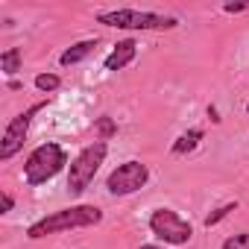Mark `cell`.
Returning a JSON list of instances; mask_svg holds the SVG:
<instances>
[{"mask_svg":"<svg viewBox=\"0 0 249 249\" xmlns=\"http://www.w3.org/2000/svg\"><path fill=\"white\" fill-rule=\"evenodd\" d=\"M103 220V211L97 205H71L62 211H53L41 220H36L27 229L30 240H41L47 234H59V231H71V229H85V226H97Z\"/></svg>","mask_w":249,"mask_h":249,"instance_id":"obj_1","label":"cell"},{"mask_svg":"<svg viewBox=\"0 0 249 249\" xmlns=\"http://www.w3.org/2000/svg\"><path fill=\"white\" fill-rule=\"evenodd\" d=\"M65 164H68V153L59 147V144H53V141H47V144H41V147H36L33 153H30V159H27V164H24V179H27V185H44V182H50L53 176H59L62 170H65Z\"/></svg>","mask_w":249,"mask_h":249,"instance_id":"obj_2","label":"cell"},{"mask_svg":"<svg viewBox=\"0 0 249 249\" xmlns=\"http://www.w3.org/2000/svg\"><path fill=\"white\" fill-rule=\"evenodd\" d=\"M97 24L117 27V30H176L179 21L173 15H159V12H138V9H111L100 12Z\"/></svg>","mask_w":249,"mask_h":249,"instance_id":"obj_3","label":"cell"},{"mask_svg":"<svg viewBox=\"0 0 249 249\" xmlns=\"http://www.w3.org/2000/svg\"><path fill=\"white\" fill-rule=\"evenodd\" d=\"M106 153H108L106 141H94L91 147H85V150L71 161V167H68V191H71V196H79V194L94 182L100 164L106 161Z\"/></svg>","mask_w":249,"mask_h":249,"instance_id":"obj_4","label":"cell"},{"mask_svg":"<svg viewBox=\"0 0 249 249\" xmlns=\"http://www.w3.org/2000/svg\"><path fill=\"white\" fill-rule=\"evenodd\" d=\"M150 231L170 246H182L194 237V226L185 217H179L173 208H156L150 214Z\"/></svg>","mask_w":249,"mask_h":249,"instance_id":"obj_5","label":"cell"},{"mask_svg":"<svg viewBox=\"0 0 249 249\" xmlns=\"http://www.w3.org/2000/svg\"><path fill=\"white\" fill-rule=\"evenodd\" d=\"M147 182H150V167L147 164H141V161H123V164H117L108 173L106 191L111 196H129V194L141 191Z\"/></svg>","mask_w":249,"mask_h":249,"instance_id":"obj_6","label":"cell"},{"mask_svg":"<svg viewBox=\"0 0 249 249\" xmlns=\"http://www.w3.org/2000/svg\"><path fill=\"white\" fill-rule=\"evenodd\" d=\"M44 106H47V100H38V103H33L27 111L15 114V117L9 120V126H6V132H3V141H0V161H9V159L24 147L27 132H30V123H33V117H36Z\"/></svg>","mask_w":249,"mask_h":249,"instance_id":"obj_7","label":"cell"},{"mask_svg":"<svg viewBox=\"0 0 249 249\" xmlns=\"http://www.w3.org/2000/svg\"><path fill=\"white\" fill-rule=\"evenodd\" d=\"M135 53H138V44H135L132 38H123V41H117L114 50L106 56L103 68H106V71H123V68H126V65L135 59Z\"/></svg>","mask_w":249,"mask_h":249,"instance_id":"obj_8","label":"cell"},{"mask_svg":"<svg viewBox=\"0 0 249 249\" xmlns=\"http://www.w3.org/2000/svg\"><path fill=\"white\" fill-rule=\"evenodd\" d=\"M97 47V38H85V41H76L73 47H68L62 56H59V65L62 68H71V65H79L82 59H88Z\"/></svg>","mask_w":249,"mask_h":249,"instance_id":"obj_9","label":"cell"},{"mask_svg":"<svg viewBox=\"0 0 249 249\" xmlns=\"http://www.w3.org/2000/svg\"><path fill=\"white\" fill-rule=\"evenodd\" d=\"M205 138V132L202 129H188L185 135H179L176 138V144L170 147L173 150V156H188V153H194L196 147H199V141Z\"/></svg>","mask_w":249,"mask_h":249,"instance_id":"obj_10","label":"cell"},{"mask_svg":"<svg viewBox=\"0 0 249 249\" xmlns=\"http://www.w3.org/2000/svg\"><path fill=\"white\" fill-rule=\"evenodd\" d=\"M0 68H3L6 76H15L21 71V50L18 47H9L3 56H0Z\"/></svg>","mask_w":249,"mask_h":249,"instance_id":"obj_11","label":"cell"},{"mask_svg":"<svg viewBox=\"0 0 249 249\" xmlns=\"http://www.w3.org/2000/svg\"><path fill=\"white\" fill-rule=\"evenodd\" d=\"M59 85H62V79L56 73H38L36 76V88L41 94H53V91H59Z\"/></svg>","mask_w":249,"mask_h":249,"instance_id":"obj_12","label":"cell"},{"mask_svg":"<svg viewBox=\"0 0 249 249\" xmlns=\"http://www.w3.org/2000/svg\"><path fill=\"white\" fill-rule=\"evenodd\" d=\"M117 135V123L111 117H97V138L100 141H108Z\"/></svg>","mask_w":249,"mask_h":249,"instance_id":"obj_13","label":"cell"},{"mask_svg":"<svg viewBox=\"0 0 249 249\" xmlns=\"http://www.w3.org/2000/svg\"><path fill=\"white\" fill-rule=\"evenodd\" d=\"M231 211H237V202H226V205H220L217 211H211L208 217H205V229H211V226H217L220 220H226Z\"/></svg>","mask_w":249,"mask_h":249,"instance_id":"obj_14","label":"cell"},{"mask_svg":"<svg viewBox=\"0 0 249 249\" xmlns=\"http://www.w3.org/2000/svg\"><path fill=\"white\" fill-rule=\"evenodd\" d=\"M223 249H249V231H240V234H231L223 240Z\"/></svg>","mask_w":249,"mask_h":249,"instance_id":"obj_15","label":"cell"},{"mask_svg":"<svg viewBox=\"0 0 249 249\" xmlns=\"http://www.w3.org/2000/svg\"><path fill=\"white\" fill-rule=\"evenodd\" d=\"M12 208H15V199L9 194H0V214H9Z\"/></svg>","mask_w":249,"mask_h":249,"instance_id":"obj_16","label":"cell"},{"mask_svg":"<svg viewBox=\"0 0 249 249\" xmlns=\"http://www.w3.org/2000/svg\"><path fill=\"white\" fill-rule=\"evenodd\" d=\"M249 9V0H246V3H226L223 6V12H229V15H240V12H246Z\"/></svg>","mask_w":249,"mask_h":249,"instance_id":"obj_17","label":"cell"},{"mask_svg":"<svg viewBox=\"0 0 249 249\" xmlns=\"http://www.w3.org/2000/svg\"><path fill=\"white\" fill-rule=\"evenodd\" d=\"M141 249H161V246H141Z\"/></svg>","mask_w":249,"mask_h":249,"instance_id":"obj_18","label":"cell"},{"mask_svg":"<svg viewBox=\"0 0 249 249\" xmlns=\"http://www.w3.org/2000/svg\"><path fill=\"white\" fill-rule=\"evenodd\" d=\"M246 111H249V106H246Z\"/></svg>","mask_w":249,"mask_h":249,"instance_id":"obj_19","label":"cell"}]
</instances>
